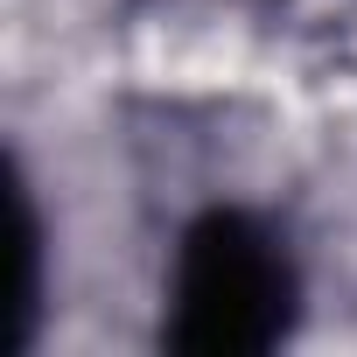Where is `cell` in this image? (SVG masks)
I'll use <instances>...</instances> for the list:
<instances>
[{"label": "cell", "instance_id": "cell-2", "mask_svg": "<svg viewBox=\"0 0 357 357\" xmlns=\"http://www.w3.org/2000/svg\"><path fill=\"white\" fill-rule=\"evenodd\" d=\"M15 245H22V301H15V350H36V329H43V301H50V225H43V204H36V183L29 168H15Z\"/></svg>", "mask_w": 357, "mask_h": 357}, {"label": "cell", "instance_id": "cell-1", "mask_svg": "<svg viewBox=\"0 0 357 357\" xmlns=\"http://www.w3.org/2000/svg\"><path fill=\"white\" fill-rule=\"evenodd\" d=\"M308 322V266L294 231L245 197H211L175 225L161 266L154 343L168 357H273Z\"/></svg>", "mask_w": 357, "mask_h": 357}]
</instances>
